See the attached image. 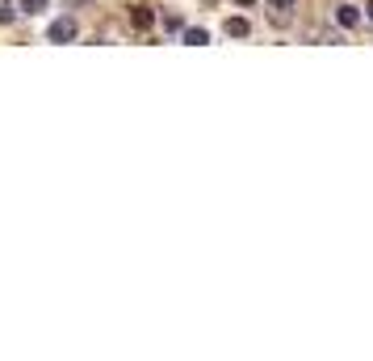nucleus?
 <instances>
[{
    "instance_id": "obj_3",
    "label": "nucleus",
    "mask_w": 373,
    "mask_h": 361,
    "mask_svg": "<svg viewBox=\"0 0 373 361\" xmlns=\"http://www.w3.org/2000/svg\"><path fill=\"white\" fill-rule=\"evenodd\" d=\"M151 21H155V13H151L147 5H134V9H130V26H134V30H147Z\"/></svg>"
},
{
    "instance_id": "obj_8",
    "label": "nucleus",
    "mask_w": 373,
    "mask_h": 361,
    "mask_svg": "<svg viewBox=\"0 0 373 361\" xmlns=\"http://www.w3.org/2000/svg\"><path fill=\"white\" fill-rule=\"evenodd\" d=\"M9 21H13V9H9V5H0V26H9Z\"/></svg>"
},
{
    "instance_id": "obj_2",
    "label": "nucleus",
    "mask_w": 373,
    "mask_h": 361,
    "mask_svg": "<svg viewBox=\"0 0 373 361\" xmlns=\"http://www.w3.org/2000/svg\"><path fill=\"white\" fill-rule=\"evenodd\" d=\"M336 21H340L344 30H352V26H361V9H356V5H340V9H336Z\"/></svg>"
},
{
    "instance_id": "obj_9",
    "label": "nucleus",
    "mask_w": 373,
    "mask_h": 361,
    "mask_svg": "<svg viewBox=\"0 0 373 361\" xmlns=\"http://www.w3.org/2000/svg\"><path fill=\"white\" fill-rule=\"evenodd\" d=\"M365 17H369V21H373V0H369V5H365Z\"/></svg>"
},
{
    "instance_id": "obj_7",
    "label": "nucleus",
    "mask_w": 373,
    "mask_h": 361,
    "mask_svg": "<svg viewBox=\"0 0 373 361\" xmlns=\"http://www.w3.org/2000/svg\"><path fill=\"white\" fill-rule=\"evenodd\" d=\"M21 9L34 17V13H42V9H46V0H21Z\"/></svg>"
},
{
    "instance_id": "obj_10",
    "label": "nucleus",
    "mask_w": 373,
    "mask_h": 361,
    "mask_svg": "<svg viewBox=\"0 0 373 361\" xmlns=\"http://www.w3.org/2000/svg\"><path fill=\"white\" fill-rule=\"evenodd\" d=\"M239 5H252V0H239Z\"/></svg>"
},
{
    "instance_id": "obj_5",
    "label": "nucleus",
    "mask_w": 373,
    "mask_h": 361,
    "mask_svg": "<svg viewBox=\"0 0 373 361\" xmlns=\"http://www.w3.org/2000/svg\"><path fill=\"white\" fill-rule=\"evenodd\" d=\"M185 42H189V46H205L210 34H205V30H185Z\"/></svg>"
},
{
    "instance_id": "obj_4",
    "label": "nucleus",
    "mask_w": 373,
    "mask_h": 361,
    "mask_svg": "<svg viewBox=\"0 0 373 361\" xmlns=\"http://www.w3.org/2000/svg\"><path fill=\"white\" fill-rule=\"evenodd\" d=\"M223 30H227L231 38H248V30H252V26H248L243 17H227V26H223Z\"/></svg>"
},
{
    "instance_id": "obj_6",
    "label": "nucleus",
    "mask_w": 373,
    "mask_h": 361,
    "mask_svg": "<svg viewBox=\"0 0 373 361\" xmlns=\"http://www.w3.org/2000/svg\"><path fill=\"white\" fill-rule=\"evenodd\" d=\"M294 5H298V0H269V9H277V17H285Z\"/></svg>"
},
{
    "instance_id": "obj_1",
    "label": "nucleus",
    "mask_w": 373,
    "mask_h": 361,
    "mask_svg": "<svg viewBox=\"0 0 373 361\" xmlns=\"http://www.w3.org/2000/svg\"><path fill=\"white\" fill-rule=\"evenodd\" d=\"M72 38H76V21H72V17H63V21L50 26V42H72Z\"/></svg>"
}]
</instances>
